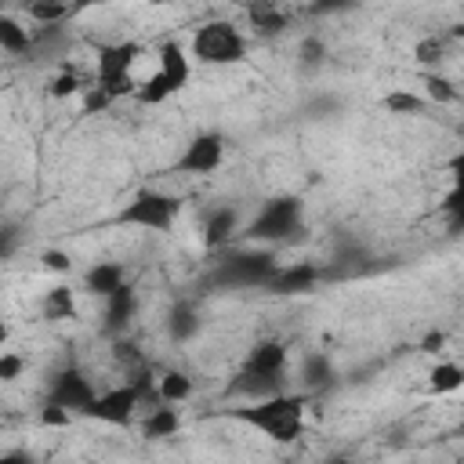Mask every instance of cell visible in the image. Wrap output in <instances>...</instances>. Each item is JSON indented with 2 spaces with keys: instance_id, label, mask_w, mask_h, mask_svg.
I'll return each instance as SVG.
<instances>
[{
  "instance_id": "6da1fadb",
  "label": "cell",
  "mask_w": 464,
  "mask_h": 464,
  "mask_svg": "<svg viewBox=\"0 0 464 464\" xmlns=\"http://www.w3.org/2000/svg\"><path fill=\"white\" fill-rule=\"evenodd\" d=\"M236 417L246 420L250 428H257L261 435L286 442V439H297L301 428H304V399H297V395L294 399L290 395H272L265 402L243 406Z\"/></svg>"
},
{
  "instance_id": "7a4b0ae2",
  "label": "cell",
  "mask_w": 464,
  "mask_h": 464,
  "mask_svg": "<svg viewBox=\"0 0 464 464\" xmlns=\"http://www.w3.org/2000/svg\"><path fill=\"white\" fill-rule=\"evenodd\" d=\"M188 76H192V65H188V58H185V51H181V44H163L160 47V58H156V69H152V76L141 83V102H163V98H170L174 91H181L185 83H188Z\"/></svg>"
},
{
  "instance_id": "3957f363",
  "label": "cell",
  "mask_w": 464,
  "mask_h": 464,
  "mask_svg": "<svg viewBox=\"0 0 464 464\" xmlns=\"http://www.w3.org/2000/svg\"><path fill=\"white\" fill-rule=\"evenodd\" d=\"M192 54L199 62H210V65L239 62L246 54V40H243V33L232 22H207L192 36Z\"/></svg>"
},
{
  "instance_id": "277c9868",
  "label": "cell",
  "mask_w": 464,
  "mask_h": 464,
  "mask_svg": "<svg viewBox=\"0 0 464 464\" xmlns=\"http://www.w3.org/2000/svg\"><path fill=\"white\" fill-rule=\"evenodd\" d=\"M174 218H178V199L167 196V192H156V188L138 192V196L123 207V214H120V221L138 225V228H156V232L170 228Z\"/></svg>"
},
{
  "instance_id": "5b68a950",
  "label": "cell",
  "mask_w": 464,
  "mask_h": 464,
  "mask_svg": "<svg viewBox=\"0 0 464 464\" xmlns=\"http://www.w3.org/2000/svg\"><path fill=\"white\" fill-rule=\"evenodd\" d=\"M301 225V203L297 199H272L261 207V214L250 225V236L257 239H283Z\"/></svg>"
},
{
  "instance_id": "8992f818",
  "label": "cell",
  "mask_w": 464,
  "mask_h": 464,
  "mask_svg": "<svg viewBox=\"0 0 464 464\" xmlns=\"http://www.w3.org/2000/svg\"><path fill=\"white\" fill-rule=\"evenodd\" d=\"M98 399V392L87 384V377L83 373H76V370H62L54 381H51V402L54 406H62L65 413H72V410H91V402Z\"/></svg>"
},
{
  "instance_id": "52a82bcc",
  "label": "cell",
  "mask_w": 464,
  "mask_h": 464,
  "mask_svg": "<svg viewBox=\"0 0 464 464\" xmlns=\"http://www.w3.org/2000/svg\"><path fill=\"white\" fill-rule=\"evenodd\" d=\"M221 160H225V138L221 134H199L185 145L178 167L188 170V174H210Z\"/></svg>"
},
{
  "instance_id": "ba28073f",
  "label": "cell",
  "mask_w": 464,
  "mask_h": 464,
  "mask_svg": "<svg viewBox=\"0 0 464 464\" xmlns=\"http://www.w3.org/2000/svg\"><path fill=\"white\" fill-rule=\"evenodd\" d=\"M91 417L105 420V424H127L134 413H138V392L134 388H116V392H105L91 402L87 410Z\"/></svg>"
},
{
  "instance_id": "9c48e42d",
  "label": "cell",
  "mask_w": 464,
  "mask_h": 464,
  "mask_svg": "<svg viewBox=\"0 0 464 464\" xmlns=\"http://www.w3.org/2000/svg\"><path fill=\"white\" fill-rule=\"evenodd\" d=\"M286 370V348L279 341H261L250 348V359H246V377H257V381H276L283 377Z\"/></svg>"
},
{
  "instance_id": "30bf717a",
  "label": "cell",
  "mask_w": 464,
  "mask_h": 464,
  "mask_svg": "<svg viewBox=\"0 0 464 464\" xmlns=\"http://www.w3.org/2000/svg\"><path fill=\"white\" fill-rule=\"evenodd\" d=\"M83 283H87V290L98 294V297H112V294H120V290L127 286V283H123V268H120L116 261H98V265H91L87 276H83Z\"/></svg>"
},
{
  "instance_id": "8fae6325",
  "label": "cell",
  "mask_w": 464,
  "mask_h": 464,
  "mask_svg": "<svg viewBox=\"0 0 464 464\" xmlns=\"http://www.w3.org/2000/svg\"><path fill=\"white\" fill-rule=\"evenodd\" d=\"M246 14H250V22H254L257 33H279L290 22V11L279 0H250Z\"/></svg>"
},
{
  "instance_id": "7c38bea8",
  "label": "cell",
  "mask_w": 464,
  "mask_h": 464,
  "mask_svg": "<svg viewBox=\"0 0 464 464\" xmlns=\"http://www.w3.org/2000/svg\"><path fill=\"white\" fill-rule=\"evenodd\" d=\"M44 319H72L76 315V297L69 286H54L44 294V304H40Z\"/></svg>"
},
{
  "instance_id": "4fadbf2b",
  "label": "cell",
  "mask_w": 464,
  "mask_h": 464,
  "mask_svg": "<svg viewBox=\"0 0 464 464\" xmlns=\"http://www.w3.org/2000/svg\"><path fill=\"white\" fill-rule=\"evenodd\" d=\"M174 428H178V413H174L170 402H163L152 413H145V431L149 435H174Z\"/></svg>"
},
{
  "instance_id": "5bb4252c",
  "label": "cell",
  "mask_w": 464,
  "mask_h": 464,
  "mask_svg": "<svg viewBox=\"0 0 464 464\" xmlns=\"http://www.w3.org/2000/svg\"><path fill=\"white\" fill-rule=\"evenodd\" d=\"M25 11H29V18H33V22L51 25V22L65 18L69 4H65V0H29V4H25Z\"/></svg>"
},
{
  "instance_id": "9a60e30c",
  "label": "cell",
  "mask_w": 464,
  "mask_h": 464,
  "mask_svg": "<svg viewBox=\"0 0 464 464\" xmlns=\"http://www.w3.org/2000/svg\"><path fill=\"white\" fill-rule=\"evenodd\" d=\"M232 225H236V214L232 210H221V214H210L207 218V225H203V243H221L228 232H232Z\"/></svg>"
},
{
  "instance_id": "2e32d148",
  "label": "cell",
  "mask_w": 464,
  "mask_h": 464,
  "mask_svg": "<svg viewBox=\"0 0 464 464\" xmlns=\"http://www.w3.org/2000/svg\"><path fill=\"white\" fill-rule=\"evenodd\" d=\"M460 384H464V370H460V366L439 362V366L431 370V388H435V392H453V388H460Z\"/></svg>"
},
{
  "instance_id": "e0dca14e",
  "label": "cell",
  "mask_w": 464,
  "mask_h": 464,
  "mask_svg": "<svg viewBox=\"0 0 464 464\" xmlns=\"http://www.w3.org/2000/svg\"><path fill=\"white\" fill-rule=\"evenodd\" d=\"M188 392H192V384H188L185 373H163V381H160V399L163 402H181Z\"/></svg>"
},
{
  "instance_id": "ac0fdd59",
  "label": "cell",
  "mask_w": 464,
  "mask_h": 464,
  "mask_svg": "<svg viewBox=\"0 0 464 464\" xmlns=\"http://www.w3.org/2000/svg\"><path fill=\"white\" fill-rule=\"evenodd\" d=\"M0 44H4V51H22V47H29V29H22L14 18H4L0 22Z\"/></svg>"
},
{
  "instance_id": "d6986e66",
  "label": "cell",
  "mask_w": 464,
  "mask_h": 464,
  "mask_svg": "<svg viewBox=\"0 0 464 464\" xmlns=\"http://www.w3.org/2000/svg\"><path fill=\"white\" fill-rule=\"evenodd\" d=\"M446 214H450V221H453L457 228H464V178L453 181V188H450V196H446Z\"/></svg>"
},
{
  "instance_id": "ffe728a7",
  "label": "cell",
  "mask_w": 464,
  "mask_h": 464,
  "mask_svg": "<svg viewBox=\"0 0 464 464\" xmlns=\"http://www.w3.org/2000/svg\"><path fill=\"white\" fill-rule=\"evenodd\" d=\"M18 370H22V359L11 355V352H4V359H0V377H4V381H14Z\"/></svg>"
},
{
  "instance_id": "44dd1931",
  "label": "cell",
  "mask_w": 464,
  "mask_h": 464,
  "mask_svg": "<svg viewBox=\"0 0 464 464\" xmlns=\"http://www.w3.org/2000/svg\"><path fill=\"white\" fill-rule=\"evenodd\" d=\"M44 261H47V268H69V257L65 254H54V250H47Z\"/></svg>"
}]
</instances>
